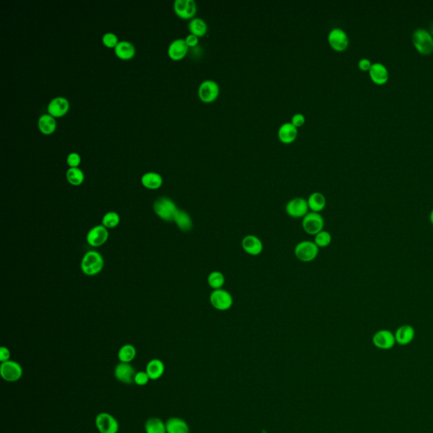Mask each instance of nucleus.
I'll return each mask as SVG.
<instances>
[{"label":"nucleus","mask_w":433,"mask_h":433,"mask_svg":"<svg viewBox=\"0 0 433 433\" xmlns=\"http://www.w3.org/2000/svg\"><path fill=\"white\" fill-rule=\"evenodd\" d=\"M136 356V349L132 345H123L118 353V358L120 362L130 363Z\"/></svg>","instance_id":"obj_31"},{"label":"nucleus","mask_w":433,"mask_h":433,"mask_svg":"<svg viewBox=\"0 0 433 433\" xmlns=\"http://www.w3.org/2000/svg\"><path fill=\"white\" fill-rule=\"evenodd\" d=\"M209 301L213 308L219 311H226L232 307L234 299L225 289H214L211 293Z\"/></svg>","instance_id":"obj_5"},{"label":"nucleus","mask_w":433,"mask_h":433,"mask_svg":"<svg viewBox=\"0 0 433 433\" xmlns=\"http://www.w3.org/2000/svg\"><path fill=\"white\" fill-rule=\"evenodd\" d=\"M208 284L213 290L222 289L225 284V277L223 272L219 271H213L211 272L208 276Z\"/></svg>","instance_id":"obj_33"},{"label":"nucleus","mask_w":433,"mask_h":433,"mask_svg":"<svg viewBox=\"0 0 433 433\" xmlns=\"http://www.w3.org/2000/svg\"><path fill=\"white\" fill-rule=\"evenodd\" d=\"M96 426L100 433H117L119 423L110 414L103 412L98 414L95 420Z\"/></svg>","instance_id":"obj_13"},{"label":"nucleus","mask_w":433,"mask_h":433,"mask_svg":"<svg viewBox=\"0 0 433 433\" xmlns=\"http://www.w3.org/2000/svg\"><path fill=\"white\" fill-rule=\"evenodd\" d=\"M149 376L147 375L146 372H138L135 376L134 382H135L139 386H144L147 384V382H149Z\"/></svg>","instance_id":"obj_38"},{"label":"nucleus","mask_w":433,"mask_h":433,"mask_svg":"<svg viewBox=\"0 0 433 433\" xmlns=\"http://www.w3.org/2000/svg\"><path fill=\"white\" fill-rule=\"evenodd\" d=\"M372 344L379 350H391L396 345L394 333L388 329L378 330L372 337Z\"/></svg>","instance_id":"obj_12"},{"label":"nucleus","mask_w":433,"mask_h":433,"mask_svg":"<svg viewBox=\"0 0 433 433\" xmlns=\"http://www.w3.org/2000/svg\"><path fill=\"white\" fill-rule=\"evenodd\" d=\"M412 42L420 54L428 55L433 52L432 35L424 28H417L413 32Z\"/></svg>","instance_id":"obj_3"},{"label":"nucleus","mask_w":433,"mask_h":433,"mask_svg":"<svg viewBox=\"0 0 433 433\" xmlns=\"http://www.w3.org/2000/svg\"><path fill=\"white\" fill-rule=\"evenodd\" d=\"M104 267V260L97 250H89L84 254L81 262V269L86 276H96L102 272Z\"/></svg>","instance_id":"obj_1"},{"label":"nucleus","mask_w":433,"mask_h":433,"mask_svg":"<svg viewBox=\"0 0 433 433\" xmlns=\"http://www.w3.org/2000/svg\"><path fill=\"white\" fill-rule=\"evenodd\" d=\"M141 182H142V185L144 186L145 188L153 191V190L159 189L163 186L164 179H163L161 174H158V173L147 172L142 175Z\"/></svg>","instance_id":"obj_24"},{"label":"nucleus","mask_w":433,"mask_h":433,"mask_svg":"<svg viewBox=\"0 0 433 433\" xmlns=\"http://www.w3.org/2000/svg\"><path fill=\"white\" fill-rule=\"evenodd\" d=\"M328 43L335 51H345L349 47V37L347 33L338 27L331 30L328 36Z\"/></svg>","instance_id":"obj_9"},{"label":"nucleus","mask_w":433,"mask_h":433,"mask_svg":"<svg viewBox=\"0 0 433 433\" xmlns=\"http://www.w3.org/2000/svg\"><path fill=\"white\" fill-rule=\"evenodd\" d=\"M178 210L179 208L174 201L166 196H161L153 203L155 214L165 222H174V216Z\"/></svg>","instance_id":"obj_2"},{"label":"nucleus","mask_w":433,"mask_h":433,"mask_svg":"<svg viewBox=\"0 0 433 433\" xmlns=\"http://www.w3.org/2000/svg\"><path fill=\"white\" fill-rule=\"evenodd\" d=\"M115 54L119 59L122 60H130L135 56L136 49L132 42L129 41H120L117 46L115 47Z\"/></svg>","instance_id":"obj_21"},{"label":"nucleus","mask_w":433,"mask_h":433,"mask_svg":"<svg viewBox=\"0 0 433 433\" xmlns=\"http://www.w3.org/2000/svg\"><path fill=\"white\" fill-rule=\"evenodd\" d=\"M185 41H186L187 46L189 47V49L190 48H196L199 43V37L193 34H189L188 36H186Z\"/></svg>","instance_id":"obj_40"},{"label":"nucleus","mask_w":433,"mask_h":433,"mask_svg":"<svg viewBox=\"0 0 433 433\" xmlns=\"http://www.w3.org/2000/svg\"><path fill=\"white\" fill-rule=\"evenodd\" d=\"M241 245L245 253L253 257L259 256L263 250V243L260 238L254 235H248L243 238Z\"/></svg>","instance_id":"obj_16"},{"label":"nucleus","mask_w":433,"mask_h":433,"mask_svg":"<svg viewBox=\"0 0 433 433\" xmlns=\"http://www.w3.org/2000/svg\"><path fill=\"white\" fill-rule=\"evenodd\" d=\"M429 220L431 222V224L433 225V209L431 210V213H430V216H429Z\"/></svg>","instance_id":"obj_43"},{"label":"nucleus","mask_w":433,"mask_h":433,"mask_svg":"<svg viewBox=\"0 0 433 433\" xmlns=\"http://www.w3.org/2000/svg\"><path fill=\"white\" fill-rule=\"evenodd\" d=\"M120 223V216L116 212H108L103 215L102 224L108 230L116 228Z\"/></svg>","instance_id":"obj_34"},{"label":"nucleus","mask_w":433,"mask_h":433,"mask_svg":"<svg viewBox=\"0 0 433 433\" xmlns=\"http://www.w3.org/2000/svg\"><path fill=\"white\" fill-rule=\"evenodd\" d=\"M174 13L184 20H191L197 12V6L194 0H175L174 3Z\"/></svg>","instance_id":"obj_10"},{"label":"nucleus","mask_w":433,"mask_h":433,"mask_svg":"<svg viewBox=\"0 0 433 433\" xmlns=\"http://www.w3.org/2000/svg\"><path fill=\"white\" fill-rule=\"evenodd\" d=\"M135 374V369L130 363L120 362L115 367V377L125 384H131L134 382Z\"/></svg>","instance_id":"obj_18"},{"label":"nucleus","mask_w":433,"mask_h":433,"mask_svg":"<svg viewBox=\"0 0 433 433\" xmlns=\"http://www.w3.org/2000/svg\"><path fill=\"white\" fill-rule=\"evenodd\" d=\"M174 222L183 232H189L193 228V221L186 211L179 209L174 216Z\"/></svg>","instance_id":"obj_25"},{"label":"nucleus","mask_w":433,"mask_h":433,"mask_svg":"<svg viewBox=\"0 0 433 433\" xmlns=\"http://www.w3.org/2000/svg\"><path fill=\"white\" fill-rule=\"evenodd\" d=\"M167 433H189L190 428L186 421L178 417H172L166 421Z\"/></svg>","instance_id":"obj_27"},{"label":"nucleus","mask_w":433,"mask_h":433,"mask_svg":"<svg viewBox=\"0 0 433 433\" xmlns=\"http://www.w3.org/2000/svg\"><path fill=\"white\" fill-rule=\"evenodd\" d=\"M65 177L67 181L73 186H80L85 180V174L80 168H69Z\"/></svg>","instance_id":"obj_30"},{"label":"nucleus","mask_w":433,"mask_h":433,"mask_svg":"<svg viewBox=\"0 0 433 433\" xmlns=\"http://www.w3.org/2000/svg\"><path fill=\"white\" fill-rule=\"evenodd\" d=\"M145 430L147 433H167L166 425L157 417L147 420L145 424Z\"/></svg>","instance_id":"obj_32"},{"label":"nucleus","mask_w":433,"mask_h":433,"mask_svg":"<svg viewBox=\"0 0 433 433\" xmlns=\"http://www.w3.org/2000/svg\"><path fill=\"white\" fill-rule=\"evenodd\" d=\"M370 77L372 81L377 85H383L389 80V71L384 64L374 63L369 71Z\"/></svg>","instance_id":"obj_22"},{"label":"nucleus","mask_w":433,"mask_h":433,"mask_svg":"<svg viewBox=\"0 0 433 433\" xmlns=\"http://www.w3.org/2000/svg\"><path fill=\"white\" fill-rule=\"evenodd\" d=\"M306 122V117L302 113H294L291 118V123L297 128L301 127Z\"/></svg>","instance_id":"obj_39"},{"label":"nucleus","mask_w":433,"mask_h":433,"mask_svg":"<svg viewBox=\"0 0 433 433\" xmlns=\"http://www.w3.org/2000/svg\"><path fill=\"white\" fill-rule=\"evenodd\" d=\"M66 162L70 168H79L81 163V155L78 152H71L67 156Z\"/></svg>","instance_id":"obj_37"},{"label":"nucleus","mask_w":433,"mask_h":433,"mask_svg":"<svg viewBox=\"0 0 433 433\" xmlns=\"http://www.w3.org/2000/svg\"><path fill=\"white\" fill-rule=\"evenodd\" d=\"M109 238L108 229L103 224L96 225L89 230L86 235V242L93 247H99L104 245Z\"/></svg>","instance_id":"obj_11"},{"label":"nucleus","mask_w":433,"mask_h":433,"mask_svg":"<svg viewBox=\"0 0 433 433\" xmlns=\"http://www.w3.org/2000/svg\"><path fill=\"white\" fill-rule=\"evenodd\" d=\"M307 202H308L309 209L314 213H320L322 211L324 210L327 205L325 196L320 192H314L311 194L307 200Z\"/></svg>","instance_id":"obj_28"},{"label":"nucleus","mask_w":433,"mask_h":433,"mask_svg":"<svg viewBox=\"0 0 433 433\" xmlns=\"http://www.w3.org/2000/svg\"><path fill=\"white\" fill-rule=\"evenodd\" d=\"M302 227L309 235H317L324 228V219L320 213L309 212L302 219Z\"/></svg>","instance_id":"obj_7"},{"label":"nucleus","mask_w":433,"mask_h":433,"mask_svg":"<svg viewBox=\"0 0 433 433\" xmlns=\"http://www.w3.org/2000/svg\"><path fill=\"white\" fill-rule=\"evenodd\" d=\"M165 371V366L161 360L153 359L147 363L146 367V372L149 376L151 380L159 379L160 377L164 375Z\"/></svg>","instance_id":"obj_26"},{"label":"nucleus","mask_w":433,"mask_h":433,"mask_svg":"<svg viewBox=\"0 0 433 433\" xmlns=\"http://www.w3.org/2000/svg\"><path fill=\"white\" fill-rule=\"evenodd\" d=\"M431 34L432 35V37H433V22L431 23Z\"/></svg>","instance_id":"obj_44"},{"label":"nucleus","mask_w":433,"mask_h":433,"mask_svg":"<svg viewBox=\"0 0 433 433\" xmlns=\"http://www.w3.org/2000/svg\"><path fill=\"white\" fill-rule=\"evenodd\" d=\"M298 129L291 122L284 123L279 127L278 136L282 143L291 144L297 140Z\"/></svg>","instance_id":"obj_20"},{"label":"nucleus","mask_w":433,"mask_h":433,"mask_svg":"<svg viewBox=\"0 0 433 433\" xmlns=\"http://www.w3.org/2000/svg\"><path fill=\"white\" fill-rule=\"evenodd\" d=\"M10 351L7 347L2 346L0 348V361L1 362H5L10 360Z\"/></svg>","instance_id":"obj_41"},{"label":"nucleus","mask_w":433,"mask_h":433,"mask_svg":"<svg viewBox=\"0 0 433 433\" xmlns=\"http://www.w3.org/2000/svg\"><path fill=\"white\" fill-rule=\"evenodd\" d=\"M188 27L191 34L195 35L198 37H204L207 34L208 30L207 22L203 19L199 17L191 19L189 22Z\"/></svg>","instance_id":"obj_29"},{"label":"nucleus","mask_w":433,"mask_h":433,"mask_svg":"<svg viewBox=\"0 0 433 433\" xmlns=\"http://www.w3.org/2000/svg\"><path fill=\"white\" fill-rule=\"evenodd\" d=\"M189 47L183 38H177L172 41L168 48V55L172 60L179 61L187 55Z\"/></svg>","instance_id":"obj_17"},{"label":"nucleus","mask_w":433,"mask_h":433,"mask_svg":"<svg viewBox=\"0 0 433 433\" xmlns=\"http://www.w3.org/2000/svg\"><path fill=\"white\" fill-rule=\"evenodd\" d=\"M314 237H315L314 242L318 246L319 249L328 247V245H330L331 242H332V235H331L330 233L326 231V230L321 231Z\"/></svg>","instance_id":"obj_35"},{"label":"nucleus","mask_w":433,"mask_h":433,"mask_svg":"<svg viewBox=\"0 0 433 433\" xmlns=\"http://www.w3.org/2000/svg\"><path fill=\"white\" fill-rule=\"evenodd\" d=\"M102 42L108 49H115V47L117 46L118 43L120 42V40L118 38L117 35L113 32H106L102 37Z\"/></svg>","instance_id":"obj_36"},{"label":"nucleus","mask_w":433,"mask_h":433,"mask_svg":"<svg viewBox=\"0 0 433 433\" xmlns=\"http://www.w3.org/2000/svg\"><path fill=\"white\" fill-rule=\"evenodd\" d=\"M319 248L314 241L303 240L299 242L294 247V255L299 261L311 262L318 256Z\"/></svg>","instance_id":"obj_4"},{"label":"nucleus","mask_w":433,"mask_h":433,"mask_svg":"<svg viewBox=\"0 0 433 433\" xmlns=\"http://www.w3.org/2000/svg\"><path fill=\"white\" fill-rule=\"evenodd\" d=\"M372 64L371 60L368 59H366V58L360 59L359 63H358V66H359L360 70H361V71H369L370 69L372 67Z\"/></svg>","instance_id":"obj_42"},{"label":"nucleus","mask_w":433,"mask_h":433,"mask_svg":"<svg viewBox=\"0 0 433 433\" xmlns=\"http://www.w3.org/2000/svg\"><path fill=\"white\" fill-rule=\"evenodd\" d=\"M415 336H416L415 328L408 324L400 326L397 328L394 333L396 344L402 346L409 345L414 340Z\"/></svg>","instance_id":"obj_19"},{"label":"nucleus","mask_w":433,"mask_h":433,"mask_svg":"<svg viewBox=\"0 0 433 433\" xmlns=\"http://www.w3.org/2000/svg\"><path fill=\"white\" fill-rule=\"evenodd\" d=\"M220 94V87L213 80H205L198 87V97L204 103H212L217 100Z\"/></svg>","instance_id":"obj_6"},{"label":"nucleus","mask_w":433,"mask_h":433,"mask_svg":"<svg viewBox=\"0 0 433 433\" xmlns=\"http://www.w3.org/2000/svg\"><path fill=\"white\" fill-rule=\"evenodd\" d=\"M70 108H71V104L68 99L64 97L59 96V97L53 98L49 102L47 111L48 113L57 119V118L64 117V115H66L70 110Z\"/></svg>","instance_id":"obj_15"},{"label":"nucleus","mask_w":433,"mask_h":433,"mask_svg":"<svg viewBox=\"0 0 433 433\" xmlns=\"http://www.w3.org/2000/svg\"><path fill=\"white\" fill-rule=\"evenodd\" d=\"M309 210L307 200L301 197L291 199L285 207L287 214L294 218H303L309 213Z\"/></svg>","instance_id":"obj_14"},{"label":"nucleus","mask_w":433,"mask_h":433,"mask_svg":"<svg viewBox=\"0 0 433 433\" xmlns=\"http://www.w3.org/2000/svg\"><path fill=\"white\" fill-rule=\"evenodd\" d=\"M37 127L43 135H52L57 129L56 119L49 113H43L37 120Z\"/></svg>","instance_id":"obj_23"},{"label":"nucleus","mask_w":433,"mask_h":433,"mask_svg":"<svg viewBox=\"0 0 433 433\" xmlns=\"http://www.w3.org/2000/svg\"><path fill=\"white\" fill-rule=\"evenodd\" d=\"M0 374L6 382H17L22 377V367L16 361L8 360L0 366Z\"/></svg>","instance_id":"obj_8"}]
</instances>
